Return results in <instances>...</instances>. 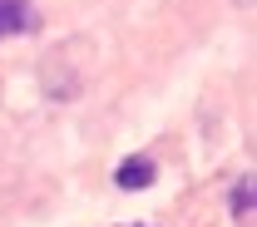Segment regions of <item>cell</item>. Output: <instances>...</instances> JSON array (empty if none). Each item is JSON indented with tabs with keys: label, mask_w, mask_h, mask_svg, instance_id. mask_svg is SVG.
I'll return each instance as SVG.
<instances>
[{
	"label": "cell",
	"mask_w": 257,
	"mask_h": 227,
	"mask_svg": "<svg viewBox=\"0 0 257 227\" xmlns=\"http://www.w3.org/2000/svg\"><path fill=\"white\" fill-rule=\"evenodd\" d=\"M114 183H119L124 193L154 188V158H124V163H119V173H114Z\"/></svg>",
	"instance_id": "cell-2"
},
{
	"label": "cell",
	"mask_w": 257,
	"mask_h": 227,
	"mask_svg": "<svg viewBox=\"0 0 257 227\" xmlns=\"http://www.w3.org/2000/svg\"><path fill=\"white\" fill-rule=\"evenodd\" d=\"M30 30H40V15H35L30 0H0V40L30 35Z\"/></svg>",
	"instance_id": "cell-1"
},
{
	"label": "cell",
	"mask_w": 257,
	"mask_h": 227,
	"mask_svg": "<svg viewBox=\"0 0 257 227\" xmlns=\"http://www.w3.org/2000/svg\"><path fill=\"white\" fill-rule=\"evenodd\" d=\"M252 207H257V183H252V173H247V178L232 183V217L242 227H252Z\"/></svg>",
	"instance_id": "cell-3"
}]
</instances>
